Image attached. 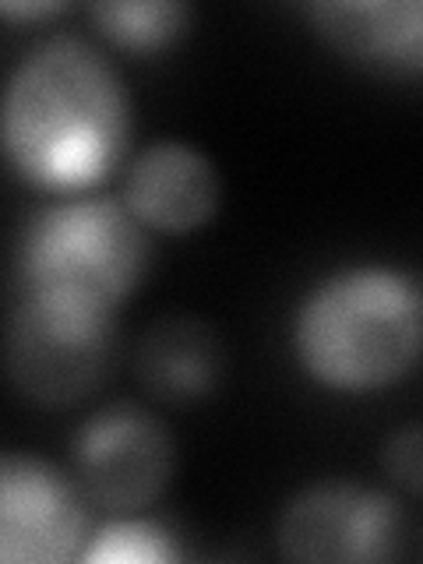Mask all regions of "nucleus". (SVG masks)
Returning <instances> with one entry per match:
<instances>
[{"label": "nucleus", "instance_id": "9", "mask_svg": "<svg viewBox=\"0 0 423 564\" xmlns=\"http://www.w3.org/2000/svg\"><path fill=\"white\" fill-rule=\"evenodd\" d=\"M307 18L322 40L343 57L423 75V0H325Z\"/></svg>", "mask_w": 423, "mask_h": 564}, {"label": "nucleus", "instance_id": "12", "mask_svg": "<svg viewBox=\"0 0 423 564\" xmlns=\"http://www.w3.org/2000/svg\"><path fill=\"white\" fill-rule=\"evenodd\" d=\"M82 561L88 564H170L181 561V546L163 525L149 519H117L88 540Z\"/></svg>", "mask_w": 423, "mask_h": 564}, {"label": "nucleus", "instance_id": "8", "mask_svg": "<svg viewBox=\"0 0 423 564\" xmlns=\"http://www.w3.org/2000/svg\"><path fill=\"white\" fill-rule=\"evenodd\" d=\"M123 205L145 229L187 237L216 216L219 173L212 159L187 141H152L128 170Z\"/></svg>", "mask_w": 423, "mask_h": 564}, {"label": "nucleus", "instance_id": "10", "mask_svg": "<svg viewBox=\"0 0 423 564\" xmlns=\"http://www.w3.org/2000/svg\"><path fill=\"white\" fill-rule=\"evenodd\" d=\"M134 378L159 402H205L226 378V346L202 317L166 314L141 332L134 346Z\"/></svg>", "mask_w": 423, "mask_h": 564}, {"label": "nucleus", "instance_id": "3", "mask_svg": "<svg viewBox=\"0 0 423 564\" xmlns=\"http://www.w3.org/2000/svg\"><path fill=\"white\" fill-rule=\"evenodd\" d=\"M152 261L149 229L113 198H67L46 205L25 229L18 272L22 290L70 304L117 311Z\"/></svg>", "mask_w": 423, "mask_h": 564}, {"label": "nucleus", "instance_id": "6", "mask_svg": "<svg viewBox=\"0 0 423 564\" xmlns=\"http://www.w3.org/2000/svg\"><path fill=\"white\" fill-rule=\"evenodd\" d=\"M279 554L311 564L395 561L405 546V511L384 490L325 480L286 501L275 522Z\"/></svg>", "mask_w": 423, "mask_h": 564}, {"label": "nucleus", "instance_id": "13", "mask_svg": "<svg viewBox=\"0 0 423 564\" xmlns=\"http://www.w3.org/2000/svg\"><path fill=\"white\" fill-rule=\"evenodd\" d=\"M381 469L399 490L423 498V427H399L381 445Z\"/></svg>", "mask_w": 423, "mask_h": 564}, {"label": "nucleus", "instance_id": "11", "mask_svg": "<svg viewBox=\"0 0 423 564\" xmlns=\"http://www.w3.org/2000/svg\"><path fill=\"white\" fill-rule=\"evenodd\" d=\"M88 18L102 40H110L113 46L128 53H159L187 35L191 8L176 4V0H134V4L106 0V4L88 8Z\"/></svg>", "mask_w": 423, "mask_h": 564}, {"label": "nucleus", "instance_id": "2", "mask_svg": "<svg viewBox=\"0 0 423 564\" xmlns=\"http://www.w3.org/2000/svg\"><path fill=\"white\" fill-rule=\"evenodd\" d=\"M293 352L328 392L364 395L402 381L423 357V296L410 275L357 264L300 300Z\"/></svg>", "mask_w": 423, "mask_h": 564}, {"label": "nucleus", "instance_id": "7", "mask_svg": "<svg viewBox=\"0 0 423 564\" xmlns=\"http://www.w3.org/2000/svg\"><path fill=\"white\" fill-rule=\"evenodd\" d=\"M88 494L40 455L8 452L0 463V561L67 564L85 554Z\"/></svg>", "mask_w": 423, "mask_h": 564}, {"label": "nucleus", "instance_id": "4", "mask_svg": "<svg viewBox=\"0 0 423 564\" xmlns=\"http://www.w3.org/2000/svg\"><path fill=\"white\" fill-rule=\"evenodd\" d=\"M117 364L113 311L25 293L8 322V378L32 405L88 399Z\"/></svg>", "mask_w": 423, "mask_h": 564}, {"label": "nucleus", "instance_id": "14", "mask_svg": "<svg viewBox=\"0 0 423 564\" xmlns=\"http://www.w3.org/2000/svg\"><path fill=\"white\" fill-rule=\"evenodd\" d=\"M67 4H57V0H50V4H14V0H8V4H0V11H4L8 18H50V14H61Z\"/></svg>", "mask_w": 423, "mask_h": 564}, {"label": "nucleus", "instance_id": "1", "mask_svg": "<svg viewBox=\"0 0 423 564\" xmlns=\"http://www.w3.org/2000/svg\"><path fill=\"white\" fill-rule=\"evenodd\" d=\"M131 141L120 70L85 35L29 46L4 88V152L29 184L75 194L99 184Z\"/></svg>", "mask_w": 423, "mask_h": 564}, {"label": "nucleus", "instance_id": "5", "mask_svg": "<svg viewBox=\"0 0 423 564\" xmlns=\"http://www.w3.org/2000/svg\"><path fill=\"white\" fill-rule=\"evenodd\" d=\"M173 434L138 402L102 405L70 437V476L88 501L113 516L155 505L173 480Z\"/></svg>", "mask_w": 423, "mask_h": 564}]
</instances>
